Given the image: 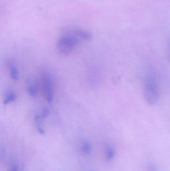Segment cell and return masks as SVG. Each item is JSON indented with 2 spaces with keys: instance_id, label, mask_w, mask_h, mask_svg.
I'll return each mask as SVG.
<instances>
[{
  "instance_id": "cell-3",
  "label": "cell",
  "mask_w": 170,
  "mask_h": 171,
  "mask_svg": "<svg viewBox=\"0 0 170 171\" xmlns=\"http://www.w3.org/2000/svg\"><path fill=\"white\" fill-rule=\"evenodd\" d=\"M42 87L43 94L46 100L49 103L52 102L54 98V84L53 79L50 75H45L43 77Z\"/></svg>"
},
{
  "instance_id": "cell-8",
  "label": "cell",
  "mask_w": 170,
  "mask_h": 171,
  "mask_svg": "<svg viewBox=\"0 0 170 171\" xmlns=\"http://www.w3.org/2000/svg\"><path fill=\"white\" fill-rule=\"evenodd\" d=\"M16 95L14 93H10L8 95L6 99L4 101V105H7L10 103L14 102L16 99Z\"/></svg>"
},
{
  "instance_id": "cell-5",
  "label": "cell",
  "mask_w": 170,
  "mask_h": 171,
  "mask_svg": "<svg viewBox=\"0 0 170 171\" xmlns=\"http://www.w3.org/2000/svg\"><path fill=\"white\" fill-rule=\"evenodd\" d=\"M27 92L29 95L31 97H35L37 95L38 89L37 86L33 82H29L27 84Z\"/></svg>"
},
{
  "instance_id": "cell-4",
  "label": "cell",
  "mask_w": 170,
  "mask_h": 171,
  "mask_svg": "<svg viewBox=\"0 0 170 171\" xmlns=\"http://www.w3.org/2000/svg\"><path fill=\"white\" fill-rule=\"evenodd\" d=\"M69 32L76 38L79 43L82 42L90 41L92 39V36L90 32L85 30L75 29Z\"/></svg>"
},
{
  "instance_id": "cell-1",
  "label": "cell",
  "mask_w": 170,
  "mask_h": 171,
  "mask_svg": "<svg viewBox=\"0 0 170 171\" xmlns=\"http://www.w3.org/2000/svg\"><path fill=\"white\" fill-rule=\"evenodd\" d=\"M143 92L144 98L148 105H156L159 99V88L153 77L148 76L144 80Z\"/></svg>"
},
{
  "instance_id": "cell-2",
  "label": "cell",
  "mask_w": 170,
  "mask_h": 171,
  "mask_svg": "<svg viewBox=\"0 0 170 171\" xmlns=\"http://www.w3.org/2000/svg\"><path fill=\"white\" fill-rule=\"evenodd\" d=\"M79 43L75 36L70 32L60 38L57 45V50L61 55H68L75 50Z\"/></svg>"
},
{
  "instance_id": "cell-7",
  "label": "cell",
  "mask_w": 170,
  "mask_h": 171,
  "mask_svg": "<svg viewBox=\"0 0 170 171\" xmlns=\"http://www.w3.org/2000/svg\"><path fill=\"white\" fill-rule=\"evenodd\" d=\"M35 122H36V128H37L38 131L41 134H44L45 133V131L42 127V125L40 124V115H37L35 116Z\"/></svg>"
},
{
  "instance_id": "cell-11",
  "label": "cell",
  "mask_w": 170,
  "mask_h": 171,
  "mask_svg": "<svg viewBox=\"0 0 170 171\" xmlns=\"http://www.w3.org/2000/svg\"><path fill=\"white\" fill-rule=\"evenodd\" d=\"M50 113V110L47 107H44L42 111V116L43 118L47 117Z\"/></svg>"
},
{
  "instance_id": "cell-6",
  "label": "cell",
  "mask_w": 170,
  "mask_h": 171,
  "mask_svg": "<svg viewBox=\"0 0 170 171\" xmlns=\"http://www.w3.org/2000/svg\"><path fill=\"white\" fill-rule=\"evenodd\" d=\"M10 76L12 79L17 81L19 79V72L16 65L14 63H11L9 66Z\"/></svg>"
},
{
  "instance_id": "cell-12",
  "label": "cell",
  "mask_w": 170,
  "mask_h": 171,
  "mask_svg": "<svg viewBox=\"0 0 170 171\" xmlns=\"http://www.w3.org/2000/svg\"><path fill=\"white\" fill-rule=\"evenodd\" d=\"M19 167L18 165H15L13 166L11 169L10 170V171H19Z\"/></svg>"
},
{
  "instance_id": "cell-9",
  "label": "cell",
  "mask_w": 170,
  "mask_h": 171,
  "mask_svg": "<svg viewBox=\"0 0 170 171\" xmlns=\"http://www.w3.org/2000/svg\"><path fill=\"white\" fill-rule=\"evenodd\" d=\"M115 152L113 148L111 147H108L107 149L106 158L108 160H111L113 159L115 156Z\"/></svg>"
},
{
  "instance_id": "cell-10",
  "label": "cell",
  "mask_w": 170,
  "mask_h": 171,
  "mask_svg": "<svg viewBox=\"0 0 170 171\" xmlns=\"http://www.w3.org/2000/svg\"><path fill=\"white\" fill-rule=\"evenodd\" d=\"M82 150L86 154H89L90 153L91 148H90V144L87 141H85L82 144Z\"/></svg>"
}]
</instances>
